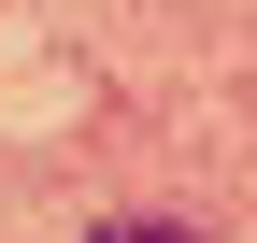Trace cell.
I'll list each match as a JSON object with an SVG mask.
<instances>
[{
    "label": "cell",
    "instance_id": "6da1fadb",
    "mask_svg": "<svg viewBox=\"0 0 257 243\" xmlns=\"http://www.w3.org/2000/svg\"><path fill=\"white\" fill-rule=\"evenodd\" d=\"M86 243H214V229H186V215H100Z\"/></svg>",
    "mask_w": 257,
    "mask_h": 243
}]
</instances>
